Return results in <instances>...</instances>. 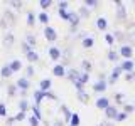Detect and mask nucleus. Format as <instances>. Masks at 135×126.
Listing matches in <instances>:
<instances>
[{"label":"nucleus","mask_w":135,"mask_h":126,"mask_svg":"<svg viewBox=\"0 0 135 126\" xmlns=\"http://www.w3.org/2000/svg\"><path fill=\"white\" fill-rule=\"evenodd\" d=\"M0 114L5 116V108H3V104H0Z\"/></svg>","instance_id":"obj_15"},{"label":"nucleus","mask_w":135,"mask_h":126,"mask_svg":"<svg viewBox=\"0 0 135 126\" xmlns=\"http://www.w3.org/2000/svg\"><path fill=\"white\" fill-rule=\"evenodd\" d=\"M29 59H32V61H36V59H37V56H36L34 52H29Z\"/></svg>","instance_id":"obj_13"},{"label":"nucleus","mask_w":135,"mask_h":126,"mask_svg":"<svg viewBox=\"0 0 135 126\" xmlns=\"http://www.w3.org/2000/svg\"><path fill=\"white\" fill-rule=\"evenodd\" d=\"M2 74H3V76H10V69H8V67H5V69H2Z\"/></svg>","instance_id":"obj_11"},{"label":"nucleus","mask_w":135,"mask_h":126,"mask_svg":"<svg viewBox=\"0 0 135 126\" xmlns=\"http://www.w3.org/2000/svg\"><path fill=\"white\" fill-rule=\"evenodd\" d=\"M125 69H132V62H127V64H123Z\"/></svg>","instance_id":"obj_17"},{"label":"nucleus","mask_w":135,"mask_h":126,"mask_svg":"<svg viewBox=\"0 0 135 126\" xmlns=\"http://www.w3.org/2000/svg\"><path fill=\"white\" fill-rule=\"evenodd\" d=\"M49 84H51L49 81H42L41 82V87H42V89H49Z\"/></svg>","instance_id":"obj_9"},{"label":"nucleus","mask_w":135,"mask_h":126,"mask_svg":"<svg viewBox=\"0 0 135 126\" xmlns=\"http://www.w3.org/2000/svg\"><path fill=\"white\" fill-rule=\"evenodd\" d=\"M46 37H47L49 40H54V39H56V34H54L52 29H46Z\"/></svg>","instance_id":"obj_1"},{"label":"nucleus","mask_w":135,"mask_h":126,"mask_svg":"<svg viewBox=\"0 0 135 126\" xmlns=\"http://www.w3.org/2000/svg\"><path fill=\"white\" fill-rule=\"evenodd\" d=\"M95 89H96V91H103V89H105V84H103V82H96Z\"/></svg>","instance_id":"obj_6"},{"label":"nucleus","mask_w":135,"mask_h":126,"mask_svg":"<svg viewBox=\"0 0 135 126\" xmlns=\"http://www.w3.org/2000/svg\"><path fill=\"white\" fill-rule=\"evenodd\" d=\"M91 44H93V40H91V39H86V40H84V45H88V47H90Z\"/></svg>","instance_id":"obj_16"},{"label":"nucleus","mask_w":135,"mask_h":126,"mask_svg":"<svg viewBox=\"0 0 135 126\" xmlns=\"http://www.w3.org/2000/svg\"><path fill=\"white\" fill-rule=\"evenodd\" d=\"M39 19L42 20V22H47V15H46V14H41V17H39Z\"/></svg>","instance_id":"obj_12"},{"label":"nucleus","mask_w":135,"mask_h":126,"mask_svg":"<svg viewBox=\"0 0 135 126\" xmlns=\"http://www.w3.org/2000/svg\"><path fill=\"white\" fill-rule=\"evenodd\" d=\"M19 84H20V86L24 87V89H25V87H27V81H25V79H22V81H20Z\"/></svg>","instance_id":"obj_14"},{"label":"nucleus","mask_w":135,"mask_h":126,"mask_svg":"<svg viewBox=\"0 0 135 126\" xmlns=\"http://www.w3.org/2000/svg\"><path fill=\"white\" fill-rule=\"evenodd\" d=\"M98 27H100V29H105V27H107V22H105V19H100V20H98Z\"/></svg>","instance_id":"obj_8"},{"label":"nucleus","mask_w":135,"mask_h":126,"mask_svg":"<svg viewBox=\"0 0 135 126\" xmlns=\"http://www.w3.org/2000/svg\"><path fill=\"white\" fill-rule=\"evenodd\" d=\"M54 72H56L57 76H62V67L61 66H56V67H54Z\"/></svg>","instance_id":"obj_7"},{"label":"nucleus","mask_w":135,"mask_h":126,"mask_svg":"<svg viewBox=\"0 0 135 126\" xmlns=\"http://www.w3.org/2000/svg\"><path fill=\"white\" fill-rule=\"evenodd\" d=\"M107 40L110 42V44H112V42H113V37H112V35H107Z\"/></svg>","instance_id":"obj_18"},{"label":"nucleus","mask_w":135,"mask_h":126,"mask_svg":"<svg viewBox=\"0 0 135 126\" xmlns=\"http://www.w3.org/2000/svg\"><path fill=\"white\" fill-rule=\"evenodd\" d=\"M122 54L127 56V57H130L132 56V50H130V47H122Z\"/></svg>","instance_id":"obj_3"},{"label":"nucleus","mask_w":135,"mask_h":126,"mask_svg":"<svg viewBox=\"0 0 135 126\" xmlns=\"http://www.w3.org/2000/svg\"><path fill=\"white\" fill-rule=\"evenodd\" d=\"M98 106L100 108H108V99H100L98 101Z\"/></svg>","instance_id":"obj_4"},{"label":"nucleus","mask_w":135,"mask_h":126,"mask_svg":"<svg viewBox=\"0 0 135 126\" xmlns=\"http://www.w3.org/2000/svg\"><path fill=\"white\" fill-rule=\"evenodd\" d=\"M115 114H117L115 108H107V116H110V118H115Z\"/></svg>","instance_id":"obj_2"},{"label":"nucleus","mask_w":135,"mask_h":126,"mask_svg":"<svg viewBox=\"0 0 135 126\" xmlns=\"http://www.w3.org/2000/svg\"><path fill=\"white\" fill-rule=\"evenodd\" d=\"M19 67H20V62H14V64L10 66V69H12V71H15V69H19Z\"/></svg>","instance_id":"obj_10"},{"label":"nucleus","mask_w":135,"mask_h":126,"mask_svg":"<svg viewBox=\"0 0 135 126\" xmlns=\"http://www.w3.org/2000/svg\"><path fill=\"white\" fill-rule=\"evenodd\" d=\"M51 56H52V59H57L59 57V50L52 47V49H51Z\"/></svg>","instance_id":"obj_5"}]
</instances>
